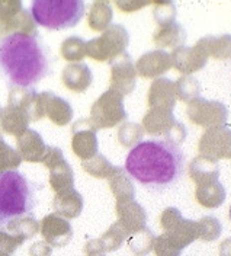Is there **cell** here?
<instances>
[{
	"label": "cell",
	"instance_id": "2",
	"mask_svg": "<svg viewBox=\"0 0 231 256\" xmlns=\"http://www.w3.org/2000/svg\"><path fill=\"white\" fill-rule=\"evenodd\" d=\"M52 56L38 35L12 32L0 38V76L9 84L31 88L51 74Z\"/></svg>",
	"mask_w": 231,
	"mask_h": 256
},
{
	"label": "cell",
	"instance_id": "6",
	"mask_svg": "<svg viewBox=\"0 0 231 256\" xmlns=\"http://www.w3.org/2000/svg\"><path fill=\"white\" fill-rule=\"evenodd\" d=\"M220 256H231V238L226 239L220 246Z\"/></svg>",
	"mask_w": 231,
	"mask_h": 256
},
{
	"label": "cell",
	"instance_id": "4",
	"mask_svg": "<svg viewBox=\"0 0 231 256\" xmlns=\"http://www.w3.org/2000/svg\"><path fill=\"white\" fill-rule=\"evenodd\" d=\"M31 15L36 25L51 31L74 28L84 15L82 0H35Z\"/></svg>",
	"mask_w": 231,
	"mask_h": 256
},
{
	"label": "cell",
	"instance_id": "5",
	"mask_svg": "<svg viewBox=\"0 0 231 256\" xmlns=\"http://www.w3.org/2000/svg\"><path fill=\"white\" fill-rule=\"evenodd\" d=\"M221 233V226L214 217H205L198 224V238L207 242L215 240Z\"/></svg>",
	"mask_w": 231,
	"mask_h": 256
},
{
	"label": "cell",
	"instance_id": "3",
	"mask_svg": "<svg viewBox=\"0 0 231 256\" xmlns=\"http://www.w3.org/2000/svg\"><path fill=\"white\" fill-rule=\"evenodd\" d=\"M36 206L35 188L17 170L0 174V226L32 214Z\"/></svg>",
	"mask_w": 231,
	"mask_h": 256
},
{
	"label": "cell",
	"instance_id": "1",
	"mask_svg": "<svg viewBox=\"0 0 231 256\" xmlns=\"http://www.w3.org/2000/svg\"><path fill=\"white\" fill-rule=\"evenodd\" d=\"M125 170L150 191H165L181 180L185 156L178 144L167 140H144L132 147Z\"/></svg>",
	"mask_w": 231,
	"mask_h": 256
}]
</instances>
